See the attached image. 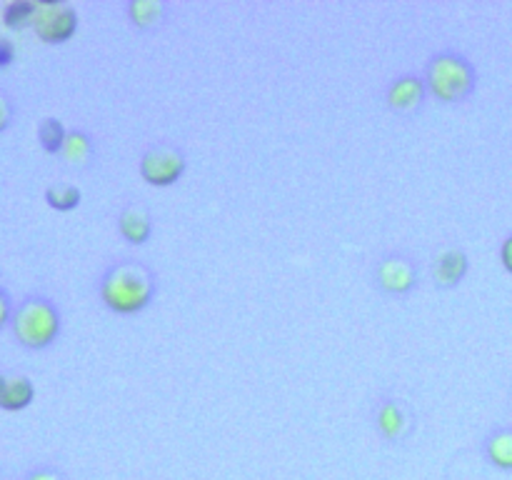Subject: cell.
Masks as SVG:
<instances>
[{
	"label": "cell",
	"instance_id": "obj_2",
	"mask_svg": "<svg viewBox=\"0 0 512 480\" xmlns=\"http://www.w3.org/2000/svg\"><path fill=\"white\" fill-rule=\"evenodd\" d=\"M423 78L430 98L443 105L465 103L478 88V68L468 55L455 48H443L430 55Z\"/></svg>",
	"mask_w": 512,
	"mask_h": 480
},
{
	"label": "cell",
	"instance_id": "obj_5",
	"mask_svg": "<svg viewBox=\"0 0 512 480\" xmlns=\"http://www.w3.org/2000/svg\"><path fill=\"white\" fill-rule=\"evenodd\" d=\"M138 173L153 188H173L188 173V155L180 145L158 140L140 153Z\"/></svg>",
	"mask_w": 512,
	"mask_h": 480
},
{
	"label": "cell",
	"instance_id": "obj_16",
	"mask_svg": "<svg viewBox=\"0 0 512 480\" xmlns=\"http://www.w3.org/2000/svg\"><path fill=\"white\" fill-rule=\"evenodd\" d=\"M65 138H68V128L63 125V120L58 118H43L38 125V143L40 148L48 155H60L63 153Z\"/></svg>",
	"mask_w": 512,
	"mask_h": 480
},
{
	"label": "cell",
	"instance_id": "obj_14",
	"mask_svg": "<svg viewBox=\"0 0 512 480\" xmlns=\"http://www.w3.org/2000/svg\"><path fill=\"white\" fill-rule=\"evenodd\" d=\"M95 155H98V143H95V138L88 133V130L83 128L68 130L63 153H60V158L65 160V165L85 170L95 163Z\"/></svg>",
	"mask_w": 512,
	"mask_h": 480
},
{
	"label": "cell",
	"instance_id": "obj_10",
	"mask_svg": "<svg viewBox=\"0 0 512 480\" xmlns=\"http://www.w3.org/2000/svg\"><path fill=\"white\" fill-rule=\"evenodd\" d=\"M170 10L173 5L168 0H128L125 20L138 33H155V30L165 28V23L170 20Z\"/></svg>",
	"mask_w": 512,
	"mask_h": 480
},
{
	"label": "cell",
	"instance_id": "obj_6",
	"mask_svg": "<svg viewBox=\"0 0 512 480\" xmlns=\"http://www.w3.org/2000/svg\"><path fill=\"white\" fill-rule=\"evenodd\" d=\"M370 418H373V428L378 438L385 440L388 445H403L415 430L413 410L408 408L403 398L393 393H380L373 400Z\"/></svg>",
	"mask_w": 512,
	"mask_h": 480
},
{
	"label": "cell",
	"instance_id": "obj_21",
	"mask_svg": "<svg viewBox=\"0 0 512 480\" xmlns=\"http://www.w3.org/2000/svg\"><path fill=\"white\" fill-rule=\"evenodd\" d=\"M498 255H500V263H503L505 273L512 275V233H508V235H505V238H503V243H500Z\"/></svg>",
	"mask_w": 512,
	"mask_h": 480
},
{
	"label": "cell",
	"instance_id": "obj_17",
	"mask_svg": "<svg viewBox=\"0 0 512 480\" xmlns=\"http://www.w3.org/2000/svg\"><path fill=\"white\" fill-rule=\"evenodd\" d=\"M35 10H38V3L33 0H13L3 8V23L5 28L10 30H23L28 25H33Z\"/></svg>",
	"mask_w": 512,
	"mask_h": 480
},
{
	"label": "cell",
	"instance_id": "obj_20",
	"mask_svg": "<svg viewBox=\"0 0 512 480\" xmlns=\"http://www.w3.org/2000/svg\"><path fill=\"white\" fill-rule=\"evenodd\" d=\"M13 118H15L13 98H10L8 93H3V90H0V133H3V130H8L10 125H13Z\"/></svg>",
	"mask_w": 512,
	"mask_h": 480
},
{
	"label": "cell",
	"instance_id": "obj_12",
	"mask_svg": "<svg viewBox=\"0 0 512 480\" xmlns=\"http://www.w3.org/2000/svg\"><path fill=\"white\" fill-rule=\"evenodd\" d=\"M480 450L493 468L512 473V425H495L493 430H488Z\"/></svg>",
	"mask_w": 512,
	"mask_h": 480
},
{
	"label": "cell",
	"instance_id": "obj_22",
	"mask_svg": "<svg viewBox=\"0 0 512 480\" xmlns=\"http://www.w3.org/2000/svg\"><path fill=\"white\" fill-rule=\"evenodd\" d=\"M13 60H15V45L10 43L8 38H0V70L13 65Z\"/></svg>",
	"mask_w": 512,
	"mask_h": 480
},
{
	"label": "cell",
	"instance_id": "obj_23",
	"mask_svg": "<svg viewBox=\"0 0 512 480\" xmlns=\"http://www.w3.org/2000/svg\"><path fill=\"white\" fill-rule=\"evenodd\" d=\"M0 380H3V375H0Z\"/></svg>",
	"mask_w": 512,
	"mask_h": 480
},
{
	"label": "cell",
	"instance_id": "obj_19",
	"mask_svg": "<svg viewBox=\"0 0 512 480\" xmlns=\"http://www.w3.org/2000/svg\"><path fill=\"white\" fill-rule=\"evenodd\" d=\"M13 313H15L13 295H10L8 288H3V285H0V330H3L5 325H10Z\"/></svg>",
	"mask_w": 512,
	"mask_h": 480
},
{
	"label": "cell",
	"instance_id": "obj_4",
	"mask_svg": "<svg viewBox=\"0 0 512 480\" xmlns=\"http://www.w3.org/2000/svg\"><path fill=\"white\" fill-rule=\"evenodd\" d=\"M370 278L378 293L388 298H408L420 285V265L413 255L395 248L375 258Z\"/></svg>",
	"mask_w": 512,
	"mask_h": 480
},
{
	"label": "cell",
	"instance_id": "obj_3",
	"mask_svg": "<svg viewBox=\"0 0 512 480\" xmlns=\"http://www.w3.org/2000/svg\"><path fill=\"white\" fill-rule=\"evenodd\" d=\"M10 330L23 348L45 350L55 345V340L63 333V313L48 295H25L15 305Z\"/></svg>",
	"mask_w": 512,
	"mask_h": 480
},
{
	"label": "cell",
	"instance_id": "obj_7",
	"mask_svg": "<svg viewBox=\"0 0 512 480\" xmlns=\"http://www.w3.org/2000/svg\"><path fill=\"white\" fill-rule=\"evenodd\" d=\"M30 28L45 45H65L75 38L80 28L78 10L63 0H43L38 3Z\"/></svg>",
	"mask_w": 512,
	"mask_h": 480
},
{
	"label": "cell",
	"instance_id": "obj_1",
	"mask_svg": "<svg viewBox=\"0 0 512 480\" xmlns=\"http://www.w3.org/2000/svg\"><path fill=\"white\" fill-rule=\"evenodd\" d=\"M158 273L138 258H118L98 275V300L105 310L120 318L145 313L158 298Z\"/></svg>",
	"mask_w": 512,
	"mask_h": 480
},
{
	"label": "cell",
	"instance_id": "obj_15",
	"mask_svg": "<svg viewBox=\"0 0 512 480\" xmlns=\"http://www.w3.org/2000/svg\"><path fill=\"white\" fill-rule=\"evenodd\" d=\"M43 198L58 213H73L83 203V190L73 183H53L45 188Z\"/></svg>",
	"mask_w": 512,
	"mask_h": 480
},
{
	"label": "cell",
	"instance_id": "obj_13",
	"mask_svg": "<svg viewBox=\"0 0 512 480\" xmlns=\"http://www.w3.org/2000/svg\"><path fill=\"white\" fill-rule=\"evenodd\" d=\"M35 400V383L28 375H3L0 380V410L20 413Z\"/></svg>",
	"mask_w": 512,
	"mask_h": 480
},
{
	"label": "cell",
	"instance_id": "obj_9",
	"mask_svg": "<svg viewBox=\"0 0 512 480\" xmlns=\"http://www.w3.org/2000/svg\"><path fill=\"white\" fill-rule=\"evenodd\" d=\"M470 273V255L460 245H448L433 260V283L440 290H455Z\"/></svg>",
	"mask_w": 512,
	"mask_h": 480
},
{
	"label": "cell",
	"instance_id": "obj_8",
	"mask_svg": "<svg viewBox=\"0 0 512 480\" xmlns=\"http://www.w3.org/2000/svg\"><path fill=\"white\" fill-rule=\"evenodd\" d=\"M385 105H388L390 113L395 115H410L420 113L425 105L428 95V85H425L423 73H400L385 88Z\"/></svg>",
	"mask_w": 512,
	"mask_h": 480
},
{
	"label": "cell",
	"instance_id": "obj_18",
	"mask_svg": "<svg viewBox=\"0 0 512 480\" xmlns=\"http://www.w3.org/2000/svg\"><path fill=\"white\" fill-rule=\"evenodd\" d=\"M23 480H68V475H65L58 465L43 463L35 465L33 470H28V473L23 475Z\"/></svg>",
	"mask_w": 512,
	"mask_h": 480
},
{
	"label": "cell",
	"instance_id": "obj_11",
	"mask_svg": "<svg viewBox=\"0 0 512 480\" xmlns=\"http://www.w3.org/2000/svg\"><path fill=\"white\" fill-rule=\"evenodd\" d=\"M115 225H118V233L125 243L135 245V248H143V245L150 243L155 233L153 215L143 208V205H123L118 210V218H115Z\"/></svg>",
	"mask_w": 512,
	"mask_h": 480
}]
</instances>
